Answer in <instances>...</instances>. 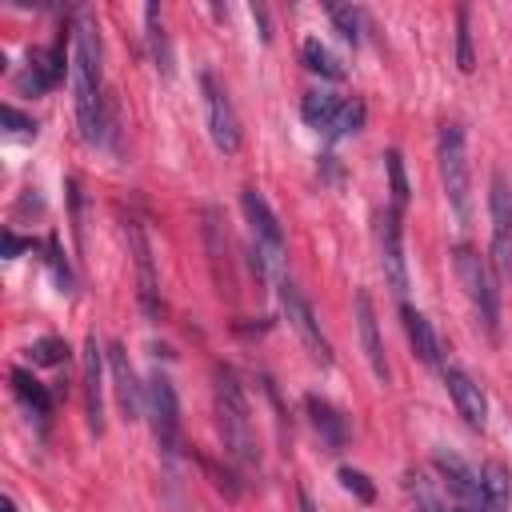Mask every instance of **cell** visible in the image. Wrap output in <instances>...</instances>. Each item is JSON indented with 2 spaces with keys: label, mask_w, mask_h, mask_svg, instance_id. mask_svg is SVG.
I'll list each match as a JSON object with an SVG mask.
<instances>
[{
  "label": "cell",
  "mask_w": 512,
  "mask_h": 512,
  "mask_svg": "<svg viewBox=\"0 0 512 512\" xmlns=\"http://www.w3.org/2000/svg\"><path fill=\"white\" fill-rule=\"evenodd\" d=\"M148 416H152V432L164 456H176L180 448V404H176V388L168 376H152L148 380Z\"/></svg>",
  "instance_id": "8"
},
{
  "label": "cell",
  "mask_w": 512,
  "mask_h": 512,
  "mask_svg": "<svg viewBox=\"0 0 512 512\" xmlns=\"http://www.w3.org/2000/svg\"><path fill=\"white\" fill-rule=\"evenodd\" d=\"M376 244H380V268L396 296L408 292V264H404V236H400V212L388 204L376 216Z\"/></svg>",
  "instance_id": "10"
},
{
  "label": "cell",
  "mask_w": 512,
  "mask_h": 512,
  "mask_svg": "<svg viewBox=\"0 0 512 512\" xmlns=\"http://www.w3.org/2000/svg\"><path fill=\"white\" fill-rule=\"evenodd\" d=\"M296 500H300V512H320V508H316V500H312L304 488H300V496H296Z\"/></svg>",
  "instance_id": "36"
},
{
  "label": "cell",
  "mask_w": 512,
  "mask_h": 512,
  "mask_svg": "<svg viewBox=\"0 0 512 512\" xmlns=\"http://www.w3.org/2000/svg\"><path fill=\"white\" fill-rule=\"evenodd\" d=\"M28 356H32V364H64L68 344L56 340V336H44V340H36V344L28 348Z\"/></svg>",
  "instance_id": "30"
},
{
  "label": "cell",
  "mask_w": 512,
  "mask_h": 512,
  "mask_svg": "<svg viewBox=\"0 0 512 512\" xmlns=\"http://www.w3.org/2000/svg\"><path fill=\"white\" fill-rule=\"evenodd\" d=\"M400 320H404L408 344H412V352L420 356V364L436 368V364H440V340H436V332H432L428 316H424V312H416L412 304H404V308H400Z\"/></svg>",
  "instance_id": "19"
},
{
  "label": "cell",
  "mask_w": 512,
  "mask_h": 512,
  "mask_svg": "<svg viewBox=\"0 0 512 512\" xmlns=\"http://www.w3.org/2000/svg\"><path fill=\"white\" fill-rule=\"evenodd\" d=\"M8 380H12V392L24 400V408H28L36 420H44V416L52 412V400H48L44 384H40V380H32L24 368H12V376H8Z\"/></svg>",
  "instance_id": "20"
},
{
  "label": "cell",
  "mask_w": 512,
  "mask_h": 512,
  "mask_svg": "<svg viewBox=\"0 0 512 512\" xmlns=\"http://www.w3.org/2000/svg\"><path fill=\"white\" fill-rule=\"evenodd\" d=\"M408 492H412V500H416L420 512H444L440 500L432 496V488H428V480H424L420 472H408Z\"/></svg>",
  "instance_id": "31"
},
{
  "label": "cell",
  "mask_w": 512,
  "mask_h": 512,
  "mask_svg": "<svg viewBox=\"0 0 512 512\" xmlns=\"http://www.w3.org/2000/svg\"><path fill=\"white\" fill-rule=\"evenodd\" d=\"M0 116H4V128H8V132H16V136H36V120H32V116H24L20 108L4 104V112H0Z\"/></svg>",
  "instance_id": "32"
},
{
  "label": "cell",
  "mask_w": 512,
  "mask_h": 512,
  "mask_svg": "<svg viewBox=\"0 0 512 512\" xmlns=\"http://www.w3.org/2000/svg\"><path fill=\"white\" fill-rule=\"evenodd\" d=\"M280 308H284L288 324L300 332V340L308 344V352H312L320 364H332V348H328V340H324V332H320V320H316L312 304L304 300V292H300L292 280H280Z\"/></svg>",
  "instance_id": "11"
},
{
  "label": "cell",
  "mask_w": 512,
  "mask_h": 512,
  "mask_svg": "<svg viewBox=\"0 0 512 512\" xmlns=\"http://www.w3.org/2000/svg\"><path fill=\"white\" fill-rule=\"evenodd\" d=\"M240 208H244V220L252 228V244H256V256L260 260H280V248H284V228L272 212V204L264 200V192L256 188H244L240 192Z\"/></svg>",
  "instance_id": "9"
},
{
  "label": "cell",
  "mask_w": 512,
  "mask_h": 512,
  "mask_svg": "<svg viewBox=\"0 0 512 512\" xmlns=\"http://www.w3.org/2000/svg\"><path fill=\"white\" fill-rule=\"evenodd\" d=\"M304 408H308V416H312V428H316V436H320V444L328 448V452H340L344 444H348V416L336 408V404H328L324 396H308L304 400Z\"/></svg>",
  "instance_id": "18"
},
{
  "label": "cell",
  "mask_w": 512,
  "mask_h": 512,
  "mask_svg": "<svg viewBox=\"0 0 512 512\" xmlns=\"http://www.w3.org/2000/svg\"><path fill=\"white\" fill-rule=\"evenodd\" d=\"M456 68L472 72V28H468V8H456Z\"/></svg>",
  "instance_id": "28"
},
{
  "label": "cell",
  "mask_w": 512,
  "mask_h": 512,
  "mask_svg": "<svg viewBox=\"0 0 512 512\" xmlns=\"http://www.w3.org/2000/svg\"><path fill=\"white\" fill-rule=\"evenodd\" d=\"M436 468H440V476H444V484H448V492H456L464 504H472V508H484V484H480V472H472L456 452H436Z\"/></svg>",
  "instance_id": "17"
},
{
  "label": "cell",
  "mask_w": 512,
  "mask_h": 512,
  "mask_svg": "<svg viewBox=\"0 0 512 512\" xmlns=\"http://www.w3.org/2000/svg\"><path fill=\"white\" fill-rule=\"evenodd\" d=\"M384 172H388V188H392V208L400 212V208L408 204V196H412V188H408V172H404V156H400L396 148H388V152H384Z\"/></svg>",
  "instance_id": "25"
},
{
  "label": "cell",
  "mask_w": 512,
  "mask_h": 512,
  "mask_svg": "<svg viewBox=\"0 0 512 512\" xmlns=\"http://www.w3.org/2000/svg\"><path fill=\"white\" fill-rule=\"evenodd\" d=\"M300 56H304L308 72H316V76H328V80H340V76H344L340 60H336V56L328 52V44H320L316 36H308V40L300 44Z\"/></svg>",
  "instance_id": "24"
},
{
  "label": "cell",
  "mask_w": 512,
  "mask_h": 512,
  "mask_svg": "<svg viewBox=\"0 0 512 512\" xmlns=\"http://www.w3.org/2000/svg\"><path fill=\"white\" fill-rule=\"evenodd\" d=\"M456 512H488V508H456Z\"/></svg>",
  "instance_id": "38"
},
{
  "label": "cell",
  "mask_w": 512,
  "mask_h": 512,
  "mask_svg": "<svg viewBox=\"0 0 512 512\" xmlns=\"http://www.w3.org/2000/svg\"><path fill=\"white\" fill-rule=\"evenodd\" d=\"M144 36H148V48H152L156 68L168 76V72H172V48H168L164 20H160V8H156V4H148V8H144Z\"/></svg>",
  "instance_id": "21"
},
{
  "label": "cell",
  "mask_w": 512,
  "mask_h": 512,
  "mask_svg": "<svg viewBox=\"0 0 512 512\" xmlns=\"http://www.w3.org/2000/svg\"><path fill=\"white\" fill-rule=\"evenodd\" d=\"M248 12H252V20H256V28H260V40H272V32H268V12H264L260 4H252Z\"/></svg>",
  "instance_id": "35"
},
{
  "label": "cell",
  "mask_w": 512,
  "mask_h": 512,
  "mask_svg": "<svg viewBox=\"0 0 512 512\" xmlns=\"http://www.w3.org/2000/svg\"><path fill=\"white\" fill-rule=\"evenodd\" d=\"M340 484H344V492H352L360 504H372V500H376V488H372V480H368L360 468H348V464H344V468H340Z\"/></svg>",
  "instance_id": "29"
},
{
  "label": "cell",
  "mask_w": 512,
  "mask_h": 512,
  "mask_svg": "<svg viewBox=\"0 0 512 512\" xmlns=\"http://www.w3.org/2000/svg\"><path fill=\"white\" fill-rule=\"evenodd\" d=\"M124 236H128V252H132V264H136V296H140V308L144 316H160V280H156V260H152V240L144 232V224L136 216L124 220Z\"/></svg>",
  "instance_id": "6"
},
{
  "label": "cell",
  "mask_w": 512,
  "mask_h": 512,
  "mask_svg": "<svg viewBox=\"0 0 512 512\" xmlns=\"http://www.w3.org/2000/svg\"><path fill=\"white\" fill-rule=\"evenodd\" d=\"M104 348L96 336L84 340L80 352V372H84V412H88V428L100 436L104 432Z\"/></svg>",
  "instance_id": "12"
},
{
  "label": "cell",
  "mask_w": 512,
  "mask_h": 512,
  "mask_svg": "<svg viewBox=\"0 0 512 512\" xmlns=\"http://www.w3.org/2000/svg\"><path fill=\"white\" fill-rule=\"evenodd\" d=\"M44 252H48V264H52V272H56L60 288L68 292V288H72V272H68V264H64V256H60V248H56V240H48V244H44Z\"/></svg>",
  "instance_id": "33"
},
{
  "label": "cell",
  "mask_w": 512,
  "mask_h": 512,
  "mask_svg": "<svg viewBox=\"0 0 512 512\" xmlns=\"http://www.w3.org/2000/svg\"><path fill=\"white\" fill-rule=\"evenodd\" d=\"M200 92H204V112H208V136H212V144L224 156L240 152V120H236V108H232L228 92L216 84L212 72L200 76Z\"/></svg>",
  "instance_id": "7"
},
{
  "label": "cell",
  "mask_w": 512,
  "mask_h": 512,
  "mask_svg": "<svg viewBox=\"0 0 512 512\" xmlns=\"http://www.w3.org/2000/svg\"><path fill=\"white\" fill-rule=\"evenodd\" d=\"M20 248H32V240H20V236H16V232H4V256H8V260H12V256H16V252H20Z\"/></svg>",
  "instance_id": "34"
},
{
  "label": "cell",
  "mask_w": 512,
  "mask_h": 512,
  "mask_svg": "<svg viewBox=\"0 0 512 512\" xmlns=\"http://www.w3.org/2000/svg\"><path fill=\"white\" fill-rule=\"evenodd\" d=\"M340 104H344V100H336L332 92H308V96L300 100V116H304L312 128H332Z\"/></svg>",
  "instance_id": "22"
},
{
  "label": "cell",
  "mask_w": 512,
  "mask_h": 512,
  "mask_svg": "<svg viewBox=\"0 0 512 512\" xmlns=\"http://www.w3.org/2000/svg\"><path fill=\"white\" fill-rule=\"evenodd\" d=\"M360 128H364V104L360 100H344L340 112H336V120H332V128H328V136L332 140H344V136H352Z\"/></svg>",
  "instance_id": "27"
},
{
  "label": "cell",
  "mask_w": 512,
  "mask_h": 512,
  "mask_svg": "<svg viewBox=\"0 0 512 512\" xmlns=\"http://www.w3.org/2000/svg\"><path fill=\"white\" fill-rule=\"evenodd\" d=\"M480 484H484V508L488 512H508V472H504V464H484Z\"/></svg>",
  "instance_id": "23"
},
{
  "label": "cell",
  "mask_w": 512,
  "mask_h": 512,
  "mask_svg": "<svg viewBox=\"0 0 512 512\" xmlns=\"http://www.w3.org/2000/svg\"><path fill=\"white\" fill-rule=\"evenodd\" d=\"M60 76H64V40H56V44H48V48H32V52H28V68L16 76V88H20L24 96H40V92H48Z\"/></svg>",
  "instance_id": "13"
},
{
  "label": "cell",
  "mask_w": 512,
  "mask_h": 512,
  "mask_svg": "<svg viewBox=\"0 0 512 512\" xmlns=\"http://www.w3.org/2000/svg\"><path fill=\"white\" fill-rule=\"evenodd\" d=\"M444 388H448V396H452L456 412H460L472 428H484V420H488L484 388H480L464 368H456V364H448V368H444Z\"/></svg>",
  "instance_id": "14"
},
{
  "label": "cell",
  "mask_w": 512,
  "mask_h": 512,
  "mask_svg": "<svg viewBox=\"0 0 512 512\" xmlns=\"http://www.w3.org/2000/svg\"><path fill=\"white\" fill-rule=\"evenodd\" d=\"M436 160H440V184L456 212V220H468V152L464 132L456 124H444L436 136Z\"/></svg>",
  "instance_id": "4"
},
{
  "label": "cell",
  "mask_w": 512,
  "mask_h": 512,
  "mask_svg": "<svg viewBox=\"0 0 512 512\" xmlns=\"http://www.w3.org/2000/svg\"><path fill=\"white\" fill-rule=\"evenodd\" d=\"M452 264H456V276H460V284H464L484 332L496 340L500 336V296H496V284H492V272H488L484 256L476 248H468V244H456L452 248Z\"/></svg>",
  "instance_id": "3"
},
{
  "label": "cell",
  "mask_w": 512,
  "mask_h": 512,
  "mask_svg": "<svg viewBox=\"0 0 512 512\" xmlns=\"http://www.w3.org/2000/svg\"><path fill=\"white\" fill-rule=\"evenodd\" d=\"M72 100L80 136L88 144H100L108 136V100L100 88V40L88 20L72 28Z\"/></svg>",
  "instance_id": "1"
},
{
  "label": "cell",
  "mask_w": 512,
  "mask_h": 512,
  "mask_svg": "<svg viewBox=\"0 0 512 512\" xmlns=\"http://www.w3.org/2000/svg\"><path fill=\"white\" fill-rule=\"evenodd\" d=\"M324 12L332 16V24L340 28L344 40H352V44L364 40V12H360V8H348V4H324Z\"/></svg>",
  "instance_id": "26"
},
{
  "label": "cell",
  "mask_w": 512,
  "mask_h": 512,
  "mask_svg": "<svg viewBox=\"0 0 512 512\" xmlns=\"http://www.w3.org/2000/svg\"><path fill=\"white\" fill-rule=\"evenodd\" d=\"M108 368H112V380H116V400L124 408L128 420H140V408H144V392H140V380L132 372V360L124 352V344H108Z\"/></svg>",
  "instance_id": "16"
},
{
  "label": "cell",
  "mask_w": 512,
  "mask_h": 512,
  "mask_svg": "<svg viewBox=\"0 0 512 512\" xmlns=\"http://www.w3.org/2000/svg\"><path fill=\"white\" fill-rule=\"evenodd\" d=\"M0 512H16V504H12V500H4V504H0Z\"/></svg>",
  "instance_id": "37"
},
{
  "label": "cell",
  "mask_w": 512,
  "mask_h": 512,
  "mask_svg": "<svg viewBox=\"0 0 512 512\" xmlns=\"http://www.w3.org/2000/svg\"><path fill=\"white\" fill-rule=\"evenodd\" d=\"M488 212H492V268L500 280H508L512 276V184L504 172H492Z\"/></svg>",
  "instance_id": "5"
},
{
  "label": "cell",
  "mask_w": 512,
  "mask_h": 512,
  "mask_svg": "<svg viewBox=\"0 0 512 512\" xmlns=\"http://www.w3.org/2000/svg\"><path fill=\"white\" fill-rule=\"evenodd\" d=\"M212 400H216V428H220L224 452L236 464L256 468L260 464V452H256V436H252V412H248L244 384H240V376L232 368H216Z\"/></svg>",
  "instance_id": "2"
},
{
  "label": "cell",
  "mask_w": 512,
  "mask_h": 512,
  "mask_svg": "<svg viewBox=\"0 0 512 512\" xmlns=\"http://www.w3.org/2000/svg\"><path fill=\"white\" fill-rule=\"evenodd\" d=\"M352 308H356V332H360V344H364V356L376 372V380H388V360H384V340H380V324H376V308L368 300V292H356L352 296Z\"/></svg>",
  "instance_id": "15"
}]
</instances>
